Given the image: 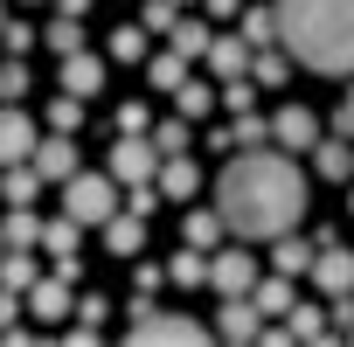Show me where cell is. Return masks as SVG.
Segmentation results:
<instances>
[{
  "mask_svg": "<svg viewBox=\"0 0 354 347\" xmlns=\"http://www.w3.org/2000/svg\"><path fill=\"white\" fill-rule=\"evenodd\" d=\"M340 125H347V139H354V91L340 97Z\"/></svg>",
  "mask_w": 354,
  "mask_h": 347,
  "instance_id": "cell-36",
  "label": "cell"
},
{
  "mask_svg": "<svg viewBox=\"0 0 354 347\" xmlns=\"http://www.w3.org/2000/svg\"><path fill=\"white\" fill-rule=\"evenodd\" d=\"M174 49H181V56H202V49H209V28H202V21H181V28H174Z\"/></svg>",
  "mask_w": 354,
  "mask_h": 347,
  "instance_id": "cell-25",
  "label": "cell"
},
{
  "mask_svg": "<svg viewBox=\"0 0 354 347\" xmlns=\"http://www.w3.org/2000/svg\"><path fill=\"white\" fill-rule=\"evenodd\" d=\"M167 278H174V285H202V278H209V257H202V250L188 243L181 257H174V271H167Z\"/></svg>",
  "mask_w": 354,
  "mask_h": 347,
  "instance_id": "cell-21",
  "label": "cell"
},
{
  "mask_svg": "<svg viewBox=\"0 0 354 347\" xmlns=\"http://www.w3.org/2000/svg\"><path fill=\"white\" fill-rule=\"evenodd\" d=\"M216 216L243 243H271L306 216V174L285 153H236L216 181Z\"/></svg>",
  "mask_w": 354,
  "mask_h": 347,
  "instance_id": "cell-1",
  "label": "cell"
},
{
  "mask_svg": "<svg viewBox=\"0 0 354 347\" xmlns=\"http://www.w3.org/2000/svg\"><path fill=\"white\" fill-rule=\"evenodd\" d=\"M63 91H70V97L104 91V63H97V56H84V49H63Z\"/></svg>",
  "mask_w": 354,
  "mask_h": 347,
  "instance_id": "cell-10",
  "label": "cell"
},
{
  "mask_svg": "<svg viewBox=\"0 0 354 347\" xmlns=\"http://www.w3.org/2000/svg\"><path fill=\"white\" fill-rule=\"evenodd\" d=\"M216 333H223V340H250V333H257V306H250V299H230L223 319H216Z\"/></svg>",
  "mask_w": 354,
  "mask_h": 347,
  "instance_id": "cell-17",
  "label": "cell"
},
{
  "mask_svg": "<svg viewBox=\"0 0 354 347\" xmlns=\"http://www.w3.org/2000/svg\"><path fill=\"white\" fill-rule=\"evenodd\" d=\"M347 167H354V153H347V146H319V174H333V181H340Z\"/></svg>",
  "mask_w": 354,
  "mask_h": 347,
  "instance_id": "cell-30",
  "label": "cell"
},
{
  "mask_svg": "<svg viewBox=\"0 0 354 347\" xmlns=\"http://www.w3.org/2000/svg\"><path fill=\"white\" fill-rule=\"evenodd\" d=\"M132 340H139V347H195V340H202V326H195L188 312H153V306H139Z\"/></svg>",
  "mask_w": 354,
  "mask_h": 347,
  "instance_id": "cell-4",
  "label": "cell"
},
{
  "mask_svg": "<svg viewBox=\"0 0 354 347\" xmlns=\"http://www.w3.org/2000/svg\"><path fill=\"white\" fill-rule=\"evenodd\" d=\"M35 188H42V174H35L28 160H15V167H8V181H0V202H15V209H28V202H35Z\"/></svg>",
  "mask_w": 354,
  "mask_h": 347,
  "instance_id": "cell-15",
  "label": "cell"
},
{
  "mask_svg": "<svg viewBox=\"0 0 354 347\" xmlns=\"http://www.w3.org/2000/svg\"><path fill=\"white\" fill-rule=\"evenodd\" d=\"M28 167L42 174V181H70V174H77V146H70V132H56V139H35Z\"/></svg>",
  "mask_w": 354,
  "mask_h": 347,
  "instance_id": "cell-8",
  "label": "cell"
},
{
  "mask_svg": "<svg viewBox=\"0 0 354 347\" xmlns=\"http://www.w3.org/2000/svg\"><path fill=\"white\" fill-rule=\"evenodd\" d=\"M104 243H111V257H132V250L146 243V216H139V209H125V216L111 209V223H104Z\"/></svg>",
  "mask_w": 354,
  "mask_h": 347,
  "instance_id": "cell-11",
  "label": "cell"
},
{
  "mask_svg": "<svg viewBox=\"0 0 354 347\" xmlns=\"http://www.w3.org/2000/svg\"><path fill=\"white\" fill-rule=\"evenodd\" d=\"M15 312H21V292H15V285H0V333L15 326Z\"/></svg>",
  "mask_w": 354,
  "mask_h": 347,
  "instance_id": "cell-33",
  "label": "cell"
},
{
  "mask_svg": "<svg viewBox=\"0 0 354 347\" xmlns=\"http://www.w3.org/2000/svg\"><path fill=\"white\" fill-rule=\"evenodd\" d=\"M118 132H146V104H125L118 111Z\"/></svg>",
  "mask_w": 354,
  "mask_h": 347,
  "instance_id": "cell-35",
  "label": "cell"
},
{
  "mask_svg": "<svg viewBox=\"0 0 354 347\" xmlns=\"http://www.w3.org/2000/svg\"><path fill=\"white\" fill-rule=\"evenodd\" d=\"M202 56H209V63H216V77H223V84H230V77H243V70H250V49H243V42H236V35H223V42H209V49H202Z\"/></svg>",
  "mask_w": 354,
  "mask_h": 347,
  "instance_id": "cell-13",
  "label": "cell"
},
{
  "mask_svg": "<svg viewBox=\"0 0 354 347\" xmlns=\"http://www.w3.org/2000/svg\"><path fill=\"white\" fill-rule=\"evenodd\" d=\"M111 56H118V63H139V56H146V28H139V21H125V28L111 35Z\"/></svg>",
  "mask_w": 354,
  "mask_h": 347,
  "instance_id": "cell-22",
  "label": "cell"
},
{
  "mask_svg": "<svg viewBox=\"0 0 354 347\" xmlns=\"http://www.w3.org/2000/svg\"><path fill=\"white\" fill-rule=\"evenodd\" d=\"M271 243H278V271H285V278H299V271H306V250L292 243V229H285V236H271Z\"/></svg>",
  "mask_w": 354,
  "mask_h": 347,
  "instance_id": "cell-27",
  "label": "cell"
},
{
  "mask_svg": "<svg viewBox=\"0 0 354 347\" xmlns=\"http://www.w3.org/2000/svg\"><path fill=\"white\" fill-rule=\"evenodd\" d=\"M146 28H174V0H153V8H146Z\"/></svg>",
  "mask_w": 354,
  "mask_h": 347,
  "instance_id": "cell-34",
  "label": "cell"
},
{
  "mask_svg": "<svg viewBox=\"0 0 354 347\" xmlns=\"http://www.w3.org/2000/svg\"><path fill=\"white\" fill-rule=\"evenodd\" d=\"M313 278H319L326 292H347V285H354V257H347V250H326V257L313 264Z\"/></svg>",
  "mask_w": 354,
  "mask_h": 347,
  "instance_id": "cell-19",
  "label": "cell"
},
{
  "mask_svg": "<svg viewBox=\"0 0 354 347\" xmlns=\"http://www.w3.org/2000/svg\"><path fill=\"white\" fill-rule=\"evenodd\" d=\"M153 181H160V195H167V202H188L202 174H195V160H188V153H160V167H153Z\"/></svg>",
  "mask_w": 354,
  "mask_h": 347,
  "instance_id": "cell-9",
  "label": "cell"
},
{
  "mask_svg": "<svg viewBox=\"0 0 354 347\" xmlns=\"http://www.w3.org/2000/svg\"><path fill=\"white\" fill-rule=\"evenodd\" d=\"M28 306H35V319L77 312V306H70V278H35V285H28Z\"/></svg>",
  "mask_w": 354,
  "mask_h": 347,
  "instance_id": "cell-12",
  "label": "cell"
},
{
  "mask_svg": "<svg viewBox=\"0 0 354 347\" xmlns=\"http://www.w3.org/2000/svg\"><path fill=\"white\" fill-rule=\"evenodd\" d=\"M0 285H15V292H28V285H35V264H28L21 250H0Z\"/></svg>",
  "mask_w": 354,
  "mask_h": 347,
  "instance_id": "cell-20",
  "label": "cell"
},
{
  "mask_svg": "<svg viewBox=\"0 0 354 347\" xmlns=\"http://www.w3.org/2000/svg\"><path fill=\"white\" fill-rule=\"evenodd\" d=\"M21 91H28V63H0V97L15 104Z\"/></svg>",
  "mask_w": 354,
  "mask_h": 347,
  "instance_id": "cell-28",
  "label": "cell"
},
{
  "mask_svg": "<svg viewBox=\"0 0 354 347\" xmlns=\"http://www.w3.org/2000/svg\"><path fill=\"white\" fill-rule=\"evenodd\" d=\"M153 146H160V153H181V146H188V125H181V118L160 125V132H153Z\"/></svg>",
  "mask_w": 354,
  "mask_h": 347,
  "instance_id": "cell-31",
  "label": "cell"
},
{
  "mask_svg": "<svg viewBox=\"0 0 354 347\" xmlns=\"http://www.w3.org/2000/svg\"><path fill=\"white\" fill-rule=\"evenodd\" d=\"M153 84H160V91H181V84H188V56H181V49L160 56V63H153Z\"/></svg>",
  "mask_w": 354,
  "mask_h": 347,
  "instance_id": "cell-24",
  "label": "cell"
},
{
  "mask_svg": "<svg viewBox=\"0 0 354 347\" xmlns=\"http://www.w3.org/2000/svg\"><path fill=\"white\" fill-rule=\"evenodd\" d=\"M49 49H56V56H63V49H84V28H77V21L63 15V21L49 28Z\"/></svg>",
  "mask_w": 354,
  "mask_h": 347,
  "instance_id": "cell-29",
  "label": "cell"
},
{
  "mask_svg": "<svg viewBox=\"0 0 354 347\" xmlns=\"http://www.w3.org/2000/svg\"><path fill=\"white\" fill-rule=\"evenodd\" d=\"M21 8H42V0H21Z\"/></svg>",
  "mask_w": 354,
  "mask_h": 347,
  "instance_id": "cell-37",
  "label": "cell"
},
{
  "mask_svg": "<svg viewBox=\"0 0 354 347\" xmlns=\"http://www.w3.org/2000/svg\"><path fill=\"white\" fill-rule=\"evenodd\" d=\"M35 118L21 111V104H0V167H15V160H28L35 153Z\"/></svg>",
  "mask_w": 354,
  "mask_h": 347,
  "instance_id": "cell-6",
  "label": "cell"
},
{
  "mask_svg": "<svg viewBox=\"0 0 354 347\" xmlns=\"http://www.w3.org/2000/svg\"><path fill=\"white\" fill-rule=\"evenodd\" d=\"M174 8H181V0H174Z\"/></svg>",
  "mask_w": 354,
  "mask_h": 347,
  "instance_id": "cell-38",
  "label": "cell"
},
{
  "mask_svg": "<svg viewBox=\"0 0 354 347\" xmlns=\"http://www.w3.org/2000/svg\"><path fill=\"white\" fill-rule=\"evenodd\" d=\"M0 250H8V243H0Z\"/></svg>",
  "mask_w": 354,
  "mask_h": 347,
  "instance_id": "cell-39",
  "label": "cell"
},
{
  "mask_svg": "<svg viewBox=\"0 0 354 347\" xmlns=\"http://www.w3.org/2000/svg\"><path fill=\"white\" fill-rule=\"evenodd\" d=\"M209 285H216L223 299H243V292L257 285V264H250V250H223V257H209Z\"/></svg>",
  "mask_w": 354,
  "mask_h": 347,
  "instance_id": "cell-7",
  "label": "cell"
},
{
  "mask_svg": "<svg viewBox=\"0 0 354 347\" xmlns=\"http://www.w3.org/2000/svg\"><path fill=\"white\" fill-rule=\"evenodd\" d=\"M77 111H84V97H70V91H63V97H56V132H70V125H77Z\"/></svg>",
  "mask_w": 354,
  "mask_h": 347,
  "instance_id": "cell-32",
  "label": "cell"
},
{
  "mask_svg": "<svg viewBox=\"0 0 354 347\" xmlns=\"http://www.w3.org/2000/svg\"><path fill=\"white\" fill-rule=\"evenodd\" d=\"M153 167H160V146H146V132H118L111 146V181H153Z\"/></svg>",
  "mask_w": 354,
  "mask_h": 347,
  "instance_id": "cell-5",
  "label": "cell"
},
{
  "mask_svg": "<svg viewBox=\"0 0 354 347\" xmlns=\"http://www.w3.org/2000/svg\"><path fill=\"white\" fill-rule=\"evenodd\" d=\"M174 97H181V118H202V111L216 104V91H202V84H181Z\"/></svg>",
  "mask_w": 354,
  "mask_h": 347,
  "instance_id": "cell-26",
  "label": "cell"
},
{
  "mask_svg": "<svg viewBox=\"0 0 354 347\" xmlns=\"http://www.w3.org/2000/svg\"><path fill=\"white\" fill-rule=\"evenodd\" d=\"M271 132H278V146H313V111H299V104H285Z\"/></svg>",
  "mask_w": 354,
  "mask_h": 347,
  "instance_id": "cell-18",
  "label": "cell"
},
{
  "mask_svg": "<svg viewBox=\"0 0 354 347\" xmlns=\"http://www.w3.org/2000/svg\"><path fill=\"white\" fill-rule=\"evenodd\" d=\"M111 209H118V188H111V174H70L63 181V216H77L84 229H104L111 223Z\"/></svg>",
  "mask_w": 354,
  "mask_h": 347,
  "instance_id": "cell-3",
  "label": "cell"
},
{
  "mask_svg": "<svg viewBox=\"0 0 354 347\" xmlns=\"http://www.w3.org/2000/svg\"><path fill=\"white\" fill-rule=\"evenodd\" d=\"M250 306L257 312H292V285L278 278V285H250Z\"/></svg>",
  "mask_w": 354,
  "mask_h": 347,
  "instance_id": "cell-23",
  "label": "cell"
},
{
  "mask_svg": "<svg viewBox=\"0 0 354 347\" xmlns=\"http://www.w3.org/2000/svg\"><path fill=\"white\" fill-rule=\"evenodd\" d=\"M271 28L319 77H354V0H271Z\"/></svg>",
  "mask_w": 354,
  "mask_h": 347,
  "instance_id": "cell-2",
  "label": "cell"
},
{
  "mask_svg": "<svg viewBox=\"0 0 354 347\" xmlns=\"http://www.w3.org/2000/svg\"><path fill=\"white\" fill-rule=\"evenodd\" d=\"M77 229H84L77 216H63V223H49V229H42V243L56 250V264H63V278L77 271Z\"/></svg>",
  "mask_w": 354,
  "mask_h": 347,
  "instance_id": "cell-14",
  "label": "cell"
},
{
  "mask_svg": "<svg viewBox=\"0 0 354 347\" xmlns=\"http://www.w3.org/2000/svg\"><path fill=\"white\" fill-rule=\"evenodd\" d=\"M0 243H8V250H35V243H42V223H35V209H15L8 223H0Z\"/></svg>",
  "mask_w": 354,
  "mask_h": 347,
  "instance_id": "cell-16",
  "label": "cell"
}]
</instances>
